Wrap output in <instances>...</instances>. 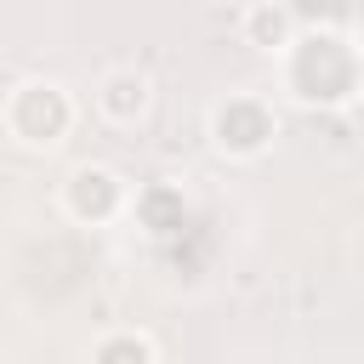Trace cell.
Wrapping results in <instances>:
<instances>
[{
	"label": "cell",
	"mask_w": 364,
	"mask_h": 364,
	"mask_svg": "<svg viewBox=\"0 0 364 364\" xmlns=\"http://www.w3.org/2000/svg\"><path fill=\"white\" fill-rule=\"evenodd\" d=\"M0 125H6V136H11L17 148H28V154H57V148L74 136V125H80V102H74V91H68L63 80L34 74V80H17V85L6 91Z\"/></svg>",
	"instance_id": "obj_1"
},
{
	"label": "cell",
	"mask_w": 364,
	"mask_h": 364,
	"mask_svg": "<svg viewBox=\"0 0 364 364\" xmlns=\"http://www.w3.org/2000/svg\"><path fill=\"white\" fill-rule=\"evenodd\" d=\"M205 136H210V148H216L222 159L256 165V159H267L273 142H279V108H273L262 91H228V97L210 102Z\"/></svg>",
	"instance_id": "obj_2"
},
{
	"label": "cell",
	"mask_w": 364,
	"mask_h": 364,
	"mask_svg": "<svg viewBox=\"0 0 364 364\" xmlns=\"http://www.w3.org/2000/svg\"><path fill=\"white\" fill-rule=\"evenodd\" d=\"M57 205H63V216H68L74 228H114L119 216H131V182H125L114 165L85 159V165H74V171L63 176Z\"/></svg>",
	"instance_id": "obj_3"
},
{
	"label": "cell",
	"mask_w": 364,
	"mask_h": 364,
	"mask_svg": "<svg viewBox=\"0 0 364 364\" xmlns=\"http://www.w3.org/2000/svg\"><path fill=\"white\" fill-rule=\"evenodd\" d=\"M91 108L108 131H136L148 114H154V80L142 68H108L97 85H91Z\"/></svg>",
	"instance_id": "obj_4"
},
{
	"label": "cell",
	"mask_w": 364,
	"mask_h": 364,
	"mask_svg": "<svg viewBox=\"0 0 364 364\" xmlns=\"http://www.w3.org/2000/svg\"><path fill=\"white\" fill-rule=\"evenodd\" d=\"M239 40L262 57H284L301 40V11L284 0H250V6H239Z\"/></svg>",
	"instance_id": "obj_5"
},
{
	"label": "cell",
	"mask_w": 364,
	"mask_h": 364,
	"mask_svg": "<svg viewBox=\"0 0 364 364\" xmlns=\"http://www.w3.org/2000/svg\"><path fill=\"white\" fill-rule=\"evenodd\" d=\"M182 210H188V199H182V188H171V182H154V188H136V193H131V216L148 222L154 233L182 228Z\"/></svg>",
	"instance_id": "obj_6"
},
{
	"label": "cell",
	"mask_w": 364,
	"mask_h": 364,
	"mask_svg": "<svg viewBox=\"0 0 364 364\" xmlns=\"http://www.w3.org/2000/svg\"><path fill=\"white\" fill-rule=\"evenodd\" d=\"M91 364H159V347H154V336H148V330H131V324H119V330L97 336V347H91Z\"/></svg>",
	"instance_id": "obj_7"
}]
</instances>
